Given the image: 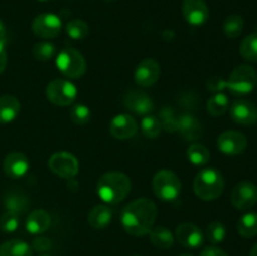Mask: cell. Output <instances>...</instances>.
I'll list each match as a JSON object with an SVG mask.
<instances>
[{
    "label": "cell",
    "instance_id": "2e32d148",
    "mask_svg": "<svg viewBox=\"0 0 257 256\" xmlns=\"http://www.w3.org/2000/svg\"><path fill=\"white\" fill-rule=\"evenodd\" d=\"M176 238L187 248H197L203 243V233L200 227L193 223L183 222L176 228Z\"/></svg>",
    "mask_w": 257,
    "mask_h": 256
},
{
    "label": "cell",
    "instance_id": "bcb514c9",
    "mask_svg": "<svg viewBox=\"0 0 257 256\" xmlns=\"http://www.w3.org/2000/svg\"><path fill=\"white\" fill-rule=\"evenodd\" d=\"M104 2H113V0H104Z\"/></svg>",
    "mask_w": 257,
    "mask_h": 256
},
{
    "label": "cell",
    "instance_id": "ba28073f",
    "mask_svg": "<svg viewBox=\"0 0 257 256\" xmlns=\"http://www.w3.org/2000/svg\"><path fill=\"white\" fill-rule=\"evenodd\" d=\"M49 165L50 171H52L54 175L59 176L62 178H70L74 177L75 175L79 171V162L75 158V156H73L69 152H57L49 158Z\"/></svg>",
    "mask_w": 257,
    "mask_h": 256
},
{
    "label": "cell",
    "instance_id": "8fae6325",
    "mask_svg": "<svg viewBox=\"0 0 257 256\" xmlns=\"http://www.w3.org/2000/svg\"><path fill=\"white\" fill-rule=\"evenodd\" d=\"M217 147L225 155H240L247 148V138L238 131H226L218 136Z\"/></svg>",
    "mask_w": 257,
    "mask_h": 256
},
{
    "label": "cell",
    "instance_id": "74e56055",
    "mask_svg": "<svg viewBox=\"0 0 257 256\" xmlns=\"http://www.w3.org/2000/svg\"><path fill=\"white\" fill-rule=\"evenodd\" d=\"M32 248H34L38 252H45V251H49L52 248V241L48 237H44V236H38L33 241Z\"/></svg>",
    "mask_w": 257,
    "mask_h": 256
},
{
    "label": "cell",
    "instance_id": "836d02e7",
    "mask_svg": "<svg viewBox=\"0 0 257 256\" xmlns=\"http://www.w3.org/2000/svg\"><path fill=\"white\" fill-rule=\"evenodd\" d=\"M206 235H207L208 241L213 245H218L222 242L226 238V227L222 222L220 221H212L210 225L207 226L206 230Z\"/></svg>",
    "mask_w": 257,
    "mask_h": 256
},
{
    "label": "cell",
    "instance_id": "60d3db41",
    "mask_svg": "<svg viewBox=\"0 0 257 256\" xmlns=\"http://www.w3.org/2000/svg\"><path fill=\"white\" fill-rule=\"evenodd\" d=\"M8 64V54L5 49V42H0V74L5 70Z\"/></svg>",
    "mask_w": 257,
    "mask_h": 256
},
{
    "label": "cell",
    "instance_id": "7a4b0ae2",
    "mask_svg": "<svg viewBox=\"0 0 257 256\" xmlns=\"http://www.w3.org/2000/svg\"><path fill=\"white\" fill-rule=\"evenodd\" d=\"M132 182L130 177L122 172H107L97 183V193L104 202L119 203L130 195Z\"/></svg>",
    "mask_w": 257,
    "mask_h": 256
},
{
    "label": "cell",
    "instance_id": "6da1fadb",
    "mask_svg": "<svg viewBox=\"0 0 257 256\" xmlns=\"http://www.w3.org/2000/svg\"><path fill=\"white\" fill-rule=\"evenodd\" d=\"M157 217V207L148 198H138L123 208L120 222L127 233L132 236H145L151 231Z\"/></svg>",
    "mask_w": 257,
    "mask_h": 256
},
{
    "label": "cell",
    "instance_id": "ab89813d",
    "mask_svg": "<svg viewBox=\"0 0 257 256\" xmlns=\"http://www.w3.org/2000/svg\"><path fill=\"white\" fill-rule=\"evenodd\" d=\"M200 256H228L222 248L216 247V246H208L201 251Z\"/></svg>",
    "mask_w": 257,
    "mask_h": 256
},
{
    "label": "cell",
    "instance_id": "d590c367",
    "mask_svg": "<svg viewBox=\"0 0 257 256\" xmlns=\"http://www.w3.org/2000/svg\"><path fill=\"white\" fill-rule=\"evenodd\" d=\"M33 55L35 59L42 60V62H47L50 60L55 55V47L54 44L49 42H40L37 43L33 48Z\"/></svg>",
    "mask_w": 257,
    "mask_h": 256
},
{
    "label": "cell",
    "instance_id": "e575fe53",
    "mask_svg": "<svg viewBox=\"0 0 257 256\" xmlns=\"http://www.w3.org/2000/svg\"><path fill=\"white\" fill-rule=\"evenodd\" d=\"M69 115L70 119H72L73 123L75 124H87L88 122L90 120V109L84 104H74L69 110Z\"/></svg>",
    "mask_w": 257,
    "mask_h": 256
},
{
    "label": "cell",
    "instance_id": "9c48e42d",
    "mask_svg": "<svg viewBox=\"0 0 257 256\" xmlns=\"http://www.w3.org/2000/svg\"><path fill=\"white\" fill-rule=\"evenodd\" d=\"M32 27L37 37L43 38V39H53L62 32V20L58 15L44 13L35 17Z\"/></svg>",
    "mask_w": 257,
    "mask_h": 256
},
{
    "label": "cell",
    "instance_id": "484cf974",
    "mask_svg": "<svg viewBox=\"0 0 257 256\" xmlns=\"http://www.w3.org/2000/svg\"><path fill=\"white\" fill-rule=\"evenodd\" d=\"M237 231L242 237L251 238L257 236V213L247 212L238 220Z\"/></svg>",
    "mask_w": 257,
    "mask_h": 256
},
{
    "label": "cell",
    "instance_id": "f546056e",
    "mask_svg": "<svg viewBox=\"0 0 257 256\" xmlns=\"http://www.w3.org/2000/svg\"><path fill=\"white\" fill-rule=\"evenodd\" d=\"M65 32L72 39L80 40L84 39L89 34V27L82 19H72L65 25Z\"/></svg>",
    "mask_w": 257,
    "mask_h": 256
},
{
    "label": "cell",
    "instance_id": "7bdbcfd3",
    "mask_svg": "<svg viewBox=\"0 0 257 256\" xmlns=\"http://www.w3.org/2000/svg\"><path fill=\"white\" fill-rule=\"evenodd\" d=\"M250 256H257V243L255 246H253L252 248H251V252H250Z\"/></svg>",
    "mask_w": 257,
    "mask_h": 256
},
{
    "label": "cell",
    "instance_id": "ffe728a7",
    "mask_svg": "<svg viewBox=\"0 0 257 256\" xmlns=\"http://www.w3.org/2000/svg\"><path fill=\"white\" fill-rule=\"evenodd\" d=\"M50 226V215L45 210H34L28 215L25 221V227L28 232L33 235H39L45 232Z\"/></svg>",
    "mask_w": 257,
    "mask_h": 256
},
{
    "label": "cell",
    "instance_id": "7dc6e473",
    "mask_svg": "<svg viewBox=\"0 0 257 256\" xmlns=\"http://www.w3.org/2000/svg\"><path fill=\"white\" fill-rule=\"evenodd\" d=\"M40 256H50V255H40Z\"/></svg>",
    "mask_w": 257,
    "mask_h": 256
},
{
    "label": "cell",
    "instance_id": "f1b7e54d",
    "mask_svg": "<svg viewBox=\"0 0 257 256\" xmlns=\"http://www.w3.org/2000/svg\"><path fill=\"white\" fill-rule=\"evenodd\" d=\"M240 55L247 62H257V33L247 35L241 42Z\"/></svg>",
    "mask_w": 257,
    "mask_h": 256
},
{
    "label": "cell",
    "instance_id": "ee69618b",
    "mask_svg": "<svg viewBox=\"0 0 257 256\" xmlns=\"http://www.w3.org/2000/svg\"><path fill=\"white\" fill-rule=\"evenodd\" d=\"M180 256H193V255H190V253H182V255H180Z\"/></svg>",
    "mask_w": 257,
    "mask_h": 256
},
{
    "label": "cell",
    "instance_id": "7c38bea8",
    "mask_svg": "<svg viewBox=\"0 0 257 256\" xmlns=\"http://www.w3.org/2000/svg\"><path fill=\"white\" fill-rule=\"evenodd\" d=\"M161 75L160 63L153 58H146L135 70V82L140 87H151L158 80Z\"/></svg>",
    "mask_w": 257,
    "mask_h": 256
},
{
    "label": "cell",
    "instance_id": "5bb4252c",
    "mask_svg": "<svg viewBox=\"0 0 257 256\" xmlns=\"http://www.w3.org/2000/svg\"><path fill=\"white\" fill-rule=\"evenodd\" d=\"M182 13L191 25H202L210 18V10L205 0H183Z\"/></svg>",
    "mask_w": 257,
    "mask_h": 256
},
{
    "label": "cell",
    "instance_id": "4fadbf2b",
    "mask_svg": "<svg viewBox=\"0 0 257 256\" xmlns=\"http://www.w3.org/2000/svg\"><path fill=\"white\" fill-rule=\"evenodd\" d=\"M233 122L242 125H252L257 122V108L247 99H236L230 108Z\"/></svg>",
    "mask_w": 257,
    "mask_h": 256
},
{
    "label": "cell",
    "instance_id": "603a6c76",
    "mask_svg": "<svg viewBox=\"0 0 257 256\" xmlns=\"http://www.w3.org/2000/svg\"><path fill=\"white\" fill-rule=\"evenodd\" d=\"M20 112V103L13 95L0 97V123H10L18 117Z\"/></svg>",
    "mask_w": 257,
    "mask_h": 256
},
{
    "label": "cell",
    "instance_id": "9a60e30c",
    "mask_svg": "<svg viewBox=\"0 0 257 256\" xmlns=\"http://www.w3.org/2000/svg\"><path fill=\"white\" fill-rule=\"evenodd\" d=\"M123 102H124L125 108L131 112L136 113V114L148 115L155 109V104H153V100L151 99L150 95L137 89L127 92Z\"/></svg>",
    "mask_w": 257,
    "mask_h": 256
},
{
    "label": "cell",
    "instance_id": "d4e9b609",
    "mask_svg": "<svg viewBox=\"0 0 257 256\" xmlns=\"http://www.w3.org/2000/svg\"><path fill=\"white\" fill-rule=\"evenodd\" d=\"M0 256H33V248L23 240H9L0 246Z\"/></svg>",
    "mask_w": 257,
    "mask_h": 256
},
{
    "label": "cell",
    "instance_id": "30bf717a",
    "mask_svg": "<svg viewBox=\"0 0 257 256\" xmlns=\"http://www.w3.org/2000/svg\"><path fill=\"white\" fill-rule=\"evenodd\" d=\"M231 202L237 210H250L257 203V187L248 181L237 183L231 192Z\"/></svg>",
    "mask_w": 257,
    "mask_h": 256
},
{
    "label": "cell",
    "instance_id": "3957f363",
    "mask_svg": "<svg viewBox=\"0 0 257 256\" xmlns=\"http://www.w3.org/2000/svg\"><path fill=\"white\" fill-rule=\"evenodd\" d=\"M193 190L196 196L201 200L213 201L222 195L225 190V178L216 168H202L196 175L193 181Z\"/></svg>",
    "mask_w": 257,
    "mask_h": 256
},
{
    "label": "cell",
    "instance_id": "e0dca14e",
    "mask_svg": "<svg viewBox=\"0 0 257 256\" xmlns=\"http://www.w3.org/2000/svg\"><path fill=\"white\" fill-rule=\"evenodd\" d=\"M137 122L130 114H118L110 120L109 132L117 140L132 138L137 132Z\"/></svg>",
    "mask_w": 257,
    "mask_h": 256
},
{
    "label": "cell",
    "instance_id": "8d00e7d4",
    "mask_svg": "<svg viewBox=\"0 0 257 256\" xmlns=\"http://www.w3.org/2000/svg\"><path fill=\"white\" fill-rule=\"evenodd\" d=\"M18 227H19V216L17 213L7 211L0 216V230L3 232H14Z\"/></svg>",
    "mask_w": 257,
    "mask_h": 256
},
{
    "label": "cell",
    "instance_id": "83f0119b",
    "mask_svg": "<svg viewBox=\"0 0 257 256\" xmlns=\"http://www.w3.org/2000/svg\"><path fill=\"white\" fill-rule=\"evenodd\" d=\"M243 27H245L243 18L238 14H232L226 18L225 23H223V33L227 38L233 39L242 33Z\"/></svg>",
    "mask_w": 257,
    "mask_h": 256
},
{
    "label": "cell",
    "instance_id": "d6a6232c",
    "mask_svg": "<svg viewBox=\"0 0 257 256\" xmlns=\"http://www.w3.org/2000/svg\"><path fill=\"white\" fill-rule=\"evenodd\" d=\"M161 122V127L165 130L166 132L173 133L177 131V120L178 118L176 117L175 110L171 107H163L160 110V117H158Z\"/></svg>",
    "mask_w": 257,
    "mask_h": 256
},
{
    "label": "cell",
    "instance_id": "8992f818",
    "mask_svg": "<svg viewBox=\"0 0 257 256\" xmlns=\"http://www.w3.org/2000/svg\"><path fill=\"white\" fill-rule=\"evenodd\" d=\"M152 187L153 192L160 200L173 201L181 193V181L172 171L162 170L153 177Z\"/></svg>",
    "mask_w": 257,
    "mask_h": 256
},
{
    "label": "cell",
    "instance_id": "cb8c5ba5",
    "mask_svg": "<svg viewBox=\"0 0 257 256\" xmlns=\"http://www.w3.org/2000/svg\"><path fill=\"white\" fill-rule=\"evenodd\" d=\"M148 233H150L151 242L156 247L162 248V250H167V248L172 247L173 242H175V236H173V233L168 228H166L165 226L152 227Z\"/></svg>",
    "mask_w": 257,
    "mask_h": 256
},
{
    "label": "cell",
    "instance_id": "b9f144b4",
    "mask_svg": "<svg viewBox=\"0 0 257 256\" xmlns=\"http://www.w3.org/2000/svg\"><path fill=\"white\" fill-rule=\"evenodd\" d=\"M5 38H7V28L4 23L0 20V42H5Z\"/></svg>",
    "mask_w": 257,
    "mask_h": 256
},
{
    "label": "cell",
    "instance_id": "c3c4849f",
    "mask_svg": "<svg viewBox=\"0 0 257 256\" xmlns=\"http://www.w3.org/2000/svg\"><path fill=\"white\" fill-rule=\"evenodd\" d=\"M136 256H138V255H136Z\"/></svg>",
    "mask_w": 257,
    "mask_h": 256
},
{
    "label": "cell",
    "instance_id": "4316f807",
    "mask_svg": "<svg viewBox=\"0 0 257 256\" xmlns=\"http://www.w3.org/2000/svg\"><path fill=\"white\" fill-rule=\"evenodd\" d=\"M228 105H230V102H228L227 95L223 93H216L208 99L207 112L213 117H220L227 112Z\"/></svg>",
    "mask_w": 257,
    "mask_h": 256
},
{
    "label": "cell",
    "instance_id": "7402d4cb",
    "mask_svg": "<svg viewBox=\"0 0 257 256\" xmlns=\"http://www.w3.org/2000/svg\"><path fill=\"white\" fill-rule=\"evenodd\" d=\"M113 218V212L108 206H94L88 213V222L95 230H103L110 223Z\"/></svg>",
    "mask_w": 257,
    "mask_h": 256
},
{
    "label": "cell",
    "instance_id": "277c9868",
    "mask_svg": "<svg viewBox=\"0 0 257 256\" xmlns=\"http://www.w3.org/2000/svg\"><path fill=\"white\" fill-rule=\"evenodd\" d=\"M257 85V73L250 65H238L228 77L226 88H228L232 94L246 95L250 94Z\"/></svg>",
    "mask_w": 257,
    "mask_h": 256
},
{
    "label": "cell",
    "instance_id": "44dd1931",
    "mask_svg": "<svg viewBox=\"0 0 257 256\" xmlns=\"http://www.w3.org/2000/svg\"><path fill=\"white\" fill-rule=\"evenodd\" d=\"M4 206L7 211L17 213L19 216L22 213L27 212L30 206V201L28 196L24 195L22 191L12 190L4 196Z\"/></svg>",
    "mask_w": 257,
    "mask_h": 256
},
{
    "label": "cell",
    "instance_id": "ac0fdd59",
    "mask_svg": "<svg viewBox=\"0 0 257 256\" xmlns=\"http://www.w3.org/2000/svg\"><path fill=\"white\" fill-rule=\"evenodd\" d=\"M3 170L10 178H20L29 170V160L22 152H12L5 157Z\"/></svg>",
    "mask_w": 257,
    "mask_h": 256
},
{
    "label": "cell",
    "instance_id": "52a82bcc",
    "mask_svg": "<svg viewBox=\"0 0 257 256\" xmlns=\"http://www.w3.org/2000/svg\"><path fill=\"white\" fill-rule=\"evenodd\" d=\"M45 94L49 102L59 107H68L75 102L78 92L73 83L67 79H54L47 85Z\"/></svg>",
    "mask_w": 257,
    "mask_h": 256
},
{
    "label": "cell",
    "instance_id": "1f68e13d",
    "mask_svg": "<svg viewBox=\"0 0 257 256\" xmlns=\"http://www.w3.org/2000/svg\"><path fill=\"white\" fill-rule=\"evenodd\" d=\"M141 130L147 138H156L160 136L162 127H161V122L157 117L146 115L141 120Z\"/></svg>",
    "mask_w": 257,
    "mask_h": 256
},
{
    "label": "cell",
    "instance_id": "d6986e66",
    "mask_svg": "<svg viewBox=\"0 0 257 256\" xmlns=\"http://www.w3.org/2000/svg\"><path fill=\"white\" fill-rule=\"evenodd\" d=\"M177 131L186 141L198 140L203 132L200 120L192 114H183L178 117Z\"/></svg>",
    "mask_w": 257,
    "mask_h": 256
},
{
    "label": "cell",
    "instance_id": "5b68a950",
    "mask_svg": "<svg viewBox=\"0 0 257 256\" xmlns=\"http://www.w3.org/2000/svg\"><path fill=\"white\" fill-rule=\"evenodd\" d=\"M55 64H57L58 69L62 72V74L70 79L82 78L87 69L84 57L73 48H64L60 50L55 59Z\"/></svg>",
    "mask_w": 257,
    "mask_h": 256
},
{
    "label": "cell",
    "instance_id": "f6af8a7d",
    "mask_svg": "<svg viewBox=\"0 0 257 256\" xmlns=\"http://www.w3.org/2000/svg\"><path fill=\"white\" fill-rule=\"evenodd\" d=\"M39 2H49V0H39Z\"/></svg>",
    "mask_w": 257,
    "mask_h": 256
},
{
    "label": "cell",
    "instance_id": "f35d334b",
    "mask_svg": "<svg viewBox=\"0 0 257 256\" xmlns=\"http://www.w3.org/2000/svg\"><path fill=\"white\" fill-rule=\"evenodd\" d=\"M226 88V82L220 77H212L207 82V89L211 92L220 93L221 90Z\"/></svg>",
    "mask_w": 257,
    "mask_h": 256
},
{
    "label": "cell",
    "instance_id": "4dcf8cb0",
    "mask_svg": "<svg viewBox=\"0 0 257 256\" xmlns=\"http://www.w3.org/2000/svg\"><path fill=\"white\" fill-rule=\"evenodd\" d=\"M187 157L193 165H206L210 161V151L200 143H193L188 147Z\"/></svg>",
    "mask_w": 257,
    "mask_h": 256
}]
</instances>
